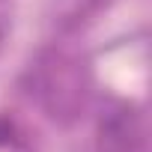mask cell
Wrapping results in <instances>:
<instances>
[{
  "mask_svg": "<svg viewBox=\"0 0 152 152\" xmlns=\"http://www.w3.org/2000/svg\"><path fill=\"white\" fill-rule=\"evenodd\" d=\"M6 137H9V125L0 122V143H6Z\"/></svg>",
  "mask_w": 152,
  "mask_h": 152,
  "instance_id": "cell-1",
  "label": "cell"
}]
</instances>
